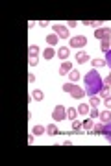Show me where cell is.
I'll list each match as a JSON object with an SVG mask.
<instances>
[{
	"label": "cell",
	"instance_id": "21",
	"mask_svg": "<svg viewBox=\"0 0 111 166\" xmlns=\"http://www.w3.org/2000/svg\"><path fill=\"white\" fill-rule=\"evenodd\" d=\"M69 78H71V81H78V80H80V72H78V70H71V72H69Z\"/></svg>",
	"mask_w": 111,
	"mask_h": 166
},
{
	"label": "cell",
	"instance_id": "12",
	"mask_svg": "<svg viewBox=\"0 0 111 166\" xmlns=\"http://www.w3.org/2000/svg\"><path fill=\"white\" fill-rule=\"evenodd\" d=\"M69 54H71V50L67 48V46H63V48H59V50H57V56H59L63 61H67V57H69Z\"/></svg>",
	"mask_w": 111,
	"mask_h": 166
},
{
	"label": "cell",
	"instance_id": "6",
	"mask_svg": "<svg viewBox=\"0 0 111 166\" xmlns=\"http://www.w3.org/2000/svg\"><path fill=\"white\" fill-rule=\"evenodd\" d=\"M85 44H87V39L83 35H76V37L71 39V46H72V48H83Z\"/></svg>",
	"mask_w": 111,
	"mask_h": 166
},
{
	"label": "cell",
	"instance_id": "35",
	"mask_svg": "<svg viewBox=\"0 0 111 166\" xmlns=\"http://www.w3.org/2000/svg\"><path fill=\"white\" fill-rule=\"evenodd\" d=\"M28 81H30V83H33V81H35V76H33V74H30V76H28Z\"/></svg>",
	"mask_w": 111,
	"mask_h": 166
},
{
	"label": "cell",
	"instance_id": "11",
	"mask_svg": "<svg viewBox=\"0 0 111 166\" xmlns=\"http://www.w3.org/2000/svg\"><path fill=\"white\" fill-rule=\"evenodd\" d=\"M57 41H59V37H57L56 33H48V35H47V42H48V46H52V48L57 44Z\"/></svg>",
	"mask_w": 111,
	"mask_h": 166
},
{
	"label": "cell",
	"instance_id": "2",
	"mask_svg": "<svg viewBox=\"0 0 111 166\" xmlns=\"http://www.w3.org/2000/svg\"><path fill=\"white\" fill-rule=\"evenodd\" d=\"M52 116H54V120H56V122H61V120H65V118H67V109H65L63 105H56Z\"/></svg>",
	"mask_w": 111,
	"mask_h": 166
},
{
	"label": "cell",
	"instance_id": "10",
	"mask_svg": "<svg viewBox=\"0 0 111 166\" xmlns=\"http://www.w3.org/2000/svg\"><path fill=\"white\" fill-rule=\"evenodd\" d=\"M100 122L102 124H109L111 122V109H106L104 113H100Z\"/></svg>",
	"mask_w": 111,
	"mask_h": 166
},
{
	"label": "cell",
	"instance_id": "30",
	"mask_svg": "<svg viewBox=\"0 0 111 166\" xmlns=\"http://www.w3.org/2000/svg\"><path fill=\"white\" fill-rule=\"evenodd\" d=\"M106 65L111 68V50H109V52H106Z\"/></svg>",
	"mask_w": 111,
	"mask_h": 166
},
{
	"label": "cell",
	"instance_id": "1",
	"mask_svg": "<svg viewBox=\"0 0 111 166\" xmlns=\"http://www.w3.org/2000/svg\"><path fill=\"white\" fill-rule=\"evenodd\" d=\"M83 83H85V94L89 96H98L102 87H104V80L96 70H91L83 76Z\"/></svg>",
	"mask_w": 111,
	"mask_h": 166
},
{
	"label": "cell",
	"instance_id": "20",
	"mask_svg": "<svg viewBox=\"0 0 111 166\" xmlns=\"http://www.w3.org/2000/svg\"><path fill=\"white\" fill-rule=\"evenodd\" d=\"M104 137L107 138V142H111V122L106 124V131H104Z\"/></svg>",
	"mask_w": 111,
	"mask_h": 166
},
{
	"label": "cell",
	"instance_id": "27",
	"mask_svg": "<svg viewBox=\"0 0 111 166\" xmlns=\"http://www.w3.org/2000/svg\"><path fill=\"white\" fill-rule=\"evenodd\" d=\"M93 66L96 68V66H106V59H95L93 61Z\"/></svg>",
	"mask_w": 111,
	"mask_h": 166
},
{
	"label": "cell",
	"instance_id": "29",
	"mask_svg": "<svg viewBox=\"0 0 111 166\" xmlns=\"http://www.w3.org/2000/svg\"><path fill=\"white\" fill-rule=\"evenodd\" d=\"M80 127H83V124H80L78 120H72V129H74V131H78Z\"/></svg>",
	"mask_w": 111,
	"mask_h": 166
},
{
	"label": "cell",
	"instance_id": "14",
	"mask_svg": "<svg viewBox=\"0 0 111 166\" xmlns=\"http://www.w3.org/2000/svg\"><path fill=\"white\" fill-rule=\"evenodd\" d=\"M43 56H44V59H52V57H54V56H57V54L54 52V48H52V46H48V48L43 52Z\"/></svg>",
	"mask_w": 111,
	"mask_h": 166
},
{
	"label": "cell",
	"instance_id": "22",
	"mask_svg": "<svg viewBox=\"0 0 111 166\" xmlns=\"http://www.w3.org/2000/svg\"><path fill=\"white\" fill-rule=\"evenodd\" d=\"M32 96H33V100H37V102H41L43 100V96H44V94H43V90H33V94H32Z\"/></svg>",
	"mask_w": 111,
	"mask_h": 166
},
{
	"label": "cell",
	"instance_id": "8",
	"mask_svg": "<svg viewBox=\"0 0 111 166\" xmlns=\"http://www.w3.org/2000/svg\"><path fill=\"white\" fill-rule=\"evenodd\" d=\"M71 70H72V63L67 59V61H63V63H61V66H59V74H61V76H65L67 72H71Z\"/></svg>",
	"mask_w": 111,
	"mask_h": 166
},
{
	"label": "cell",
	"instance_id": "16",
	"mask_svg": "<svg viewBox=\"0 0 111 166\" xmlns=\"http://www.w3.org/2000/svg\"><path fill=\"white\" fill-rule=\"evenodd\" d=\"M89 111H91V105H87V103H80L78 113H82V114H89Z\"/></svg>",
	"mask_w": 111,
	"mask_h": 166
},
{
	"label": "cell",
	"instance_id": "17",
	"mask_svg": "<svg viewBox=\"0 0 111 166\" xmlns=\"http://www.w3.org/2000/svg\"><path fill=\"white\" fill-rule=\"evenodd\" d=\"M47 133H48L50 137L57 135V126H56V124H50V126H47Z\"/></svg>",
	"mask_w": 111,
	"mask_h": 166
},
{
	"label": "cell",
	"instance_id": "24",
	"mask_svg": "<svg viewBox=\"0 0 111 166\" xmlns=\"http://www.w3.org/2000/svg\"><path fill=\"white\" fill-rule=\"evenodd\" d=\"M100 96H102V98H107V96H109V85H104V87H102Z\"/></svg>",
	"mask_w": 111,
	"mask_h": 166
},
{
	"label": "cell",
	"instance_id": "33",
	"mask_svg": "<svg viewBox=\"0 0 111 166\" xmlns=\"http://www.w3.org/2000/svg\"><path fill=\"white\" fill-rule=\"evenodd\" d=\"M67 24H69V28H76V26L80 24V22H76V20H69Z\"/></svg>",
	"mask_w": 111,
	"mask_h": 166
},
{
	"label": "cell",
	"instance_id": "23",
	"mask_svg": "<svg viewBox=\"0 0 111 166\" xmlns=\"http://www.w3.org/2000/svg\"><path fill=\"white\" fill-rule=\"evenodd\" d=\"M89 105H91V107H98V105H100V98L91 96V100H89Z\"/></svg>",
	"mask_w": 111,
	"mask_h": 166
},
{
	"label": "cell",
	"instance_id": "32",
	"mask_svg": "<svg viewBox=\"0 0 111 166\" xmlns=\"http://www.w3.org/2000/svg\"><path fill=\"white\" fill-rule=\"evenodd\" d=\"M104 103H106V107H107V109H111V96L104 98Z\"/></svg>",
	"mask_w": 111,
	"mask_h": 166
},
{
	"label": "cell",
	"instance_id": "28",
	"mask_svg": "<svg viewBox=\"0 0 111 166\" xmlns=\"http://www.w3.org/2000/svg\"><path fill=\"white\" fill-rule=\"evenodd\" d=\"M82 24H85V26H95V28H96V24H102V22H95V20H83Z\"/></svg>",
	"mask_w": 111,
	"mask_h": 166
},
{
	"label": "cell",
	"instance_id": "9",
	"mask_svg": "<svg viewBox=\"0 0 111 166\" xmlns=\"http://www.w3.org/2000/svg\"><path fill=\"white\" fill-rule=\"evenodd\" d=\"M76 61H78L80 65L87 63V61H89V54H87V52H83V50H80V52L76 54Z\"/></svg>",
	"mask_w": 111,
	"mask_h": 166
},
{
	"label": "cell",
	"instance_id": "31",
	"mask_svg": "<svg viewBox=\"0 0 111 166\" xmlns=\"http://www.w3.org/2000/svg\"><path fill=\"white\" fill-rule=\"evenodd\" d=\"M72 87H74L72 83H65V85H63V90H65V92H69V94H71V90H72Z\"/></svg>",
	"mask_w": 111,
	"mask_h": 166
},
{
	"label": "cell",
	"instance_id": "5",
	"mask_svg": "<svg viewBox=\"0 0 111 166\" xmlns=\"http://www.w3.org/2000/svg\"><path fill=\"white\" fill-rule=\"evenodd\" d=\"M54 33H56L59 39H69V28H67V26L56 24V26H54Z\"/></svg>",
	"mask_w": 111,
	"mask_h": 166
},
{
	"label": "cell",
	"instance_id": "26",
	"mask_svg": "<svg viewBox=\"0 0 111 166\" xmlns=\"http://www.w3.org/2000/svg\"><path fill=\"white\" fill-rule=\"evenodd\" d=\"M83 127H85V129H91V127H95L93 118H89V120H85V122H83Z\"/></svg>",
	"mask_w": 111,
	"mask_h": 166
},
{
	"label": "cell",
	"instance_id": "7",
	"mask_svg": "<svg viewBox=\"0 0 111 166\" xmlns=\"http://www.w3.org/2000/svg\"><path fill=\"white\" fill-rule=\"evenodd\" d=\"M71 96H72V98H76V100H82V98L85 96V89H82V87H78V85H74V87H72V90H71Z\"/></svg>",
	"mask_w": 111,
	"mask_h": 166
},
{
	"label": "cell",
	"instance_id": "13",
	"mask_svg": "<svg viewBox=\"0 0 111 166\" xmlns=\"http://www.w3.org/2000/svg\"><path fill=\"white\" fill-rule=\"evenodd\" d=\"M76 116H78V109H74V107L67 109V118H69V120H76Z\"/></svg>",
	"mask_w": 111,
	"mask_h": 166
},
{
	"label": "cell",
	"instance_id": "18",
	"mask_svg": "<svg viewBox=\"0 0 111 166\" xmlns=\"http://www.w3.org/2000/svg\"><path fill=\"white\" fill-rule=\"evenodd\" d=\"M100 48H102V52H109L111 50V41H102L100 42Z\"/></svg>",
	"mask_w": 111,
	"mask_h": 166
},
{
	"label": "cell",
	"instance_id": "19",
	"mask_svg": "<svg viewBox=\"0 0 111 166\" xmlns=\"http://www.w3.org/2000/svg\"><path fill=\"white\" fill-rule=\"evenodd\" d=\"M104 131H106V124L100 122V124L95 126V133H96V135H104Z\"/></svg>",
	"mask_w": 111,
	"mask_h": 166
},
{
	"label": "cell",
	"instance_id": "25",
	"mask_svg": "<svg viewBox=\"0 0 111 166\" xmlns=\"http://www.w3.org/2000/svg\"><path fill=\"white\" fill-rule=\"evenodd\" d=\"M89 114H91V118L95 120L96 116H100V113H98V107H91V111H89Z\"/></svg>",
	"mask_w": 111,
	"mask_h": 166
},
{
	"label": "cell",
	"instance_id": "15",
	"mask_svg": "<svg viewBox=\"0 0 111 166\" xmlns=\"http://www.w3.org/2000/svg\"><path fill=\"white\" fill-rule=\"evenodd\" d=\"M32 133H33L35 137H39V135H43V133H47V129H44L43 126H39V124H37V126H33V129H32Z\"/></svg>",
	"mask_w": 111,
	"mask_h": 166
},
{
	"label": "cell",
	"instance_id": "3",
	"mask_svg": "<svg viewBox=\"0 0 111 166\" xmlns=\"http://www.w3.org/2000/svg\"><path fill=\"white\" fill-rule=\"evenodd\" d=\"M37 54H39V46L32 44L30 48H28V56H30L28 65H30V66H35V65H37Z\"/></svg>",
	"mask_w": 111,
	"mask_h": 166
},
{
	"label": "cell",
	"instance_id": "34",
	"mask_svg": "<svg viewBox=\"0 0 111 166\" xmlns=\"http://www.w3.org/2000/svg\"><path fill=\"white\" fill-rule=\"evenodd\" d=\"M104 85H109V87H111V74H109V76L104 80Z\"/></svg>",
	"mask_w": 111,
	"mask_h": 166
},
{
	"label": "cell",
	"instance_id": "4",
	"mask_svg": "<svg viewBox=\"0 0 111 166\" xmlns=\"http://www.w3.org/2000/svg\"><path fill=\"white\" fill-rule=\"evenodd\" d=\"M95 37L100 39V41H111V39H109V37H111V30H109V28H96Z\"/></svg>",
	"mask_w": 111,
	"mask_h": 166
}]
</instances>
